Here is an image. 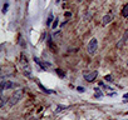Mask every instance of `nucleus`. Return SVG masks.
Wrapping results in <instances>:
<instances>
[{
    "label": "nucleus",
    "instance_id": "obj_1",
    "mask_svg": "<svg viewBox=\"0 0 128 120\" xmlns=\"http://www.w3.org/2000/svg\"><path fill=\"white\" fill-rule=\"evenodd\" d=\"M21 95H23V90H21V89H18V90H15L14 93H13V95L9 98V100H8L9 105H15L18 101L20 100Z\"/></svg>",
    "mask_w": 128,
    "mask_h": 120
},
{
    "label": "nucleus",
    "instance_id": "obj_2",
    "mask_svg": "<svg viewBox=\"0 0 128 120\" xmlns=\"http://www.w3.org/2000/svg\"><path fill=\"white\" fill-rule=\"evenodd\" d=\"M97 48H98V40H97L95 38L90 39L89 44H88V48H87L88 53H89L90 55H94V54H95V51H97Z\"/></svg>",
    "mask_w": 128,
    "mask_h": 120
},
{
    "label": "nucleus",
    "instance_id": "obj_3",
    "mask_svg": "<svg viewBox=\"0 0 128 120\" xmlns=\"http://www.w3.org/2000/svg\"><path fill=\"white\" fill-rule=\"evenodd\" d=\"M34 61H35V63H37L39 66H40L42 71H47V69L52 66V64H50V63H45V61H43V60H40V59H38V58H34Z\"/></svg>",
    "mask_w": 128,
    "mask_h": 120
},
{
    "label": "nucleus",
    "instance_id": "obj_4",
    "mask_svg": "<svg viewBox=\"0 0 128 120\" xmlns=\"http://www.w3.org/2000/svg\"><path fill=\"white\" fill-rule=\"evenodd\" d=\"M97 76H98V71H97V70H93V71H90V73H85L84 74V79L87 80V81H89V83L94 81Z\"/></svg>",
    "mask_w": 128,
    "mask_h": 120
},
{
    "label": "nucleus",
    "instance_id": "obj_5",
    "mask_svg": "<svg viewBox=\"0 0 128 120\" xmlns=\"http://www.w3.org/2000/svg\"><path fill=\"white\" fill-rule=\"evenodd\" d=\"M127 40H128V29L126 30V33H124V35H123V38H122V39H121L118 43H117V48H118V49L122 48L123 45H124V43L127 41Z\"/></svg>",
    "mask_w": 128,
    "mask_h": 120
},
{
    "label": "nucleus",
    "instance_id": "obj_6",
    "mask_svg": "<svg viewBox=\"0 0 128 120\" xmlns=\"http://www.w3.org/2000/svg\"><path fill=\"white\" fill-rule=\"evenodd\" d=\"M112 20H113V15H112V14H107V15H104V16H103V19H102V24H103V25H108Z\"/></svg>",
    "mask_w": 128,
    "mask_h": 120
},
{
    "label": "nucleus",
    "instance_id": "obj_7",
    "mask_svg": "<svg viewBox=\"0 0 128 120\" xmlns=\"http://www.w3.org/2000/svg\"><path fill=\"white\" fill-rule=\"evenodd\" d=\"M14 86V84L11 81H5V80H3L1 81V90H6V89H11Z\"/></svg>",
    "mask_w": 128,
    "mask_h": 120
},
{
    "label": "nucleus",
    "instance_id": "obj_8",
    "mask_svg": "<svg viewBox=\"0 0 128 120\" xmlns=\"http://www.w3.org/2000/svg\"><path fill=\"white\" fill-rule=\"evenodd\" d=\"M37 84H38V86L40 88V89H42V90H43L44 93H47V94H53V93H54V91H53V90H49V89H47L45 86L43 85V84H40V83H39L38 80H37Z\"/></svg>",
    "mask_w": 128,
    "mask_h": 120
},
{
    "label": "nucleus",
    "instance_id": "obj_9",
    "mask_svg": "<svg viewBox=\"0 0 128 120\" xmlns=\"http://www.w3.org/2000/svg\"><path fill=\"white\" fill-rule=\"evenodd\" d=\"M48 44H49V48H52V51L53 53H57V46L54 45V43H53V40H52V38H49V40H48Z\"/></svg>",
    "mask_w": 128,
    "mask_h": 120
},
{
    "label": "nucleus",
    "instance_id": "obj_10",
    "mask_svg": "<svg viewBox=\"0 0 128 120\" xmlns=\"http://www.w3.org/2000/svg\"><path fill=\"white\" fill-rule=\"evenodd\" d=\"M122 16L123 18H128V3L126 4L122 9Z\"/></svg>",
    "mask_w": 128,
    "mask_h": 120
},
{
    "label": "nucleus",
    "instance_id": "obj_11",
    "mask_svg": "<svg viewBox=\"0 0 128 120\" xmlns=\"http://www.w3.org/2000/svg\"><path fill=\"white\" fill-rule=\"evenodd\" d=\"M55 71H57V74H58L59 76H62V78H64V76H65V73H64L62 69H55Z\"/></svg>",
    "mask_w": 128,
    "mask_h": 120
},
{
    "label": "nucleus",
    "instance_id": "obj_12",
    "mask_svg": "<svg viewBox=\"0 0 128 120\" xmlns=\"http://www.w3.org/2000/svg\"><path fill=\"white\" fill-rule=\"evenodd\" d=\"M94 90H95V95H94L95 98H100V96H103V94H102V91H100V90H99L98 88H95Z\"/></svg>",
    "mask_w": 128,
    "mask_h": 120
},
{
    "label": "nucleus",
    "instance_id": "obj_13",
    "mask_svg": "<svg viewBox=\"0 0 128 120\" xmlns=\"http://www.w3.org/2000/svg\"><path fill=\"white\" fill-rule=\"evenodd\" d=\"M58 24H59V19H58V18H55V19H54V21H53V25H52V28H53V29H55L57 26H58Z\"/></svg>",
    "mask_w": 128,
    "mask_h": 120
},
{
    "label": "nucleus",
    "instance_id": "obj_14",
    "mask_svg": "<svg viewBox=\"0 0 128 120\" xmlns=\"http://www.w3.org/2000/svg\"><path fill=\"white\" fill-rule=\"evenodd\" d=\"M68 106H65V105H59L58 108H57V110H55V113H59V111H62V110H64V109H67Z\"/></svg>",
    "mask_w": 128,
    "mask_h": 120
},
{
    "label": "nucleus",
    "instance_id": "obj_15",
    "mask_svg": "<svg viewBox=\"0 0 128 120\" xmlns=\"http://www.w3.org/2000/svg\"><path fill=\"white\" fill-rule=\"evenodd\" d=\"M52 21H53V14L50 13V14H49V16H48V21H47V25H48V26H50V23H52Z\"/></svg>",
    "mask_w": 128,
    "mask_h": 120
},
{
    "label": "nucleus",
    "instance_id": "obj_16",
    "mask_svg": "<svg viewBox=\"0 0 128 120\" xmlns=\"http://www.w3.org/2000/svg\"><path fill=\"white\" fill-rule=\"evenodd\" d=\"M8 6H9V4H8V3L4 4V8H3V13H4V14H5V13L8 11Z\"/></svg>",
    "mask_w": 128,
    "mask_h": 120
},
{
    "label": "nucleus",
    "instance_id": "obj_17",
    "mask_svg": "<svg viewBox=\"0 0 128 120\" xmlns=\"http://www.w3.org/2000/svg\"><path fill=\"white\" fill-rule=\"evenodd\" d=\"M104 79L107 80V81H111V83L113 81V78L111 76V75H105V78H104Z\"/></svg>",
    "mask_w": 128,
    "mask_h": 120
},
{
    "label": "nucleus",
    "instance_id": "obj_18",
    "mask_svg": "<svg viewBox=\"0 0 128 120\" xmlns=\"http://www.w3.org/2000/svg\"><path fill=\"white\" fill-rule=\"evenodd\" d=\"M77 90H78L79 93H84V91H85V89L83 88V86H78V88H77Z\"/></svg>",
    "mask_w": 128,
    "mask_h": 120
},
{
    "label": "nucleus",
    "instance_id": "obj_19",
    "mask_svg": "<svg viewBox=\"0 0 128 120\" xmlns=\"http://www.w3.org/2000/svg\"><path fill=\"white\" fill-rule=\"evenodd\" d=\"M65 18H69V16H72V13H69V11H65Z\"/></svg>",
    "mask_w": 128,
    "mask_h": 120
},
{
    "label": "nucleus",
    "instance_id": "obj_20",
    "mask_svg": "<svg viewBox=\"0 0 128 120\" xmlns=\"http://www.w3.org/2000/svg\"><path fill=\"white\" fill-rule=\"evenodd\" d=\"M127 98H128V93H127V94H124V99H127Z\"/></svg>",
    "mask_w": 128,
    "mask_h": 120
},
{
    "label": "nucleus",
    "instance_id": "obj_21",
    "mask_svg": "<svg viewBox=\"0 0 128 120\" xmlns=\"http://www.w3.org/2000/svg\"><path fill=\"white\" fill-rule=\"evenodd\" d=\"M77 1H79V3H81V1H82V0H77Z\"/></svg>",
    "mask_w": 128,
    "mask_h": 120
},
{
    "label": "nucleus",
    "instance_id": "obj_22",
    "mask_svg": "<svg viewBox=\"0 0 128 120\" xmlns=\"http://www.w3.org/2000/svg\"><path fill=\"white\" fill-rule=\"evenodd\" d=\"M126 120H127V119H126Z\"/></svg>",
    "mask_w": 128,
    "mask_h": 120
}]
</instances>
